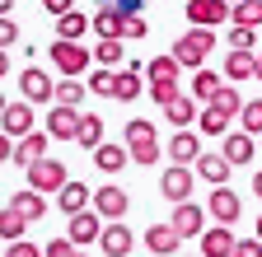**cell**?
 Masks as SVG:
<instances>
[{
    "instance_id": "obj_30",
    "label": "cell",
    "mask_w": 262,
    "mask_h": 257,
    "mask_svg": "<svg viewBox=\"0 0 262 257\" xmlns=\"http://www.w3.org/2000/svg\"><path fill=\"white\" fill-rule=\"evenodd\" d=\"M84 150H98V145H103V117H98V112H84L80 117V136H75Z\"/></svg>"
},
{
    "instance_id": "obj_51",
    "label": "cell",
    "mask_w": 262,
    "mask_h": 257,
    "mask_svg": "<svg viewBox=\"0 0 262 257\" xmlns=\"http://www.w3.org/2000/svg\"><path fill=\"white\" fill-rule=\"evenodd\" d=\"M10 75V56H5V47H0V80Z\"/></svg>"
},
{
    "instance_id": "obj_38",
    "label": "cell",
    "mask_w": 262,
    "mask_h": 257,
    "mask_svg": "<svg viewBox=\"0 0 262 257\" xmlns=\"http://www.w3.org/2000/svg\"><path fill=\"white\" fill-rule=\"evenodd\" d=\"M113 84H117V71H108V66L89 71V94H103V99H113Z\"/></svg>"
},
{
    "instance_id": "obj_16",
    "label": "cell",
    "mask_w": 262,
    "mask_h": 257,
    "mask_svg": "<svg viewBox=\"0 0 262 257\" xmlns=\"http://www.w3.org/2000/svg\"><path fill=\"white\" fill-rule=\"evenodd\" d=\"M178 243H183V234L173 229V224H150L145 229V248L155 257H178Z\"/></svg>"
},
{
    "instance_id": "obj_42",
    "label": "cell",
    "mask_w": 262,
    "mask_h": 257,
    "mask_svg": "<svg viewBox=\"0 0 262 257\" xmlns=\"http://www.w3.org/2000/svg\"><path fill=\"white\" fill-rule=\"evenodd\" d=\"M145 94H150V99L164 108V103H169L173 94H183V89H178V84H169V80H150V84H145Z\"/></svg>"
},
{
    "instance_id": "obj_21",
    "label": "cell",
    "mask_w": 262,
    "mask_h": 257,
    "mask_svg": "<svg viewBox=\"0 0 262 257\" xmlns=\"http://www.w3.org/2000/svg\"><path fill=\"white\" fill-rule=\"evenodd\" d=\"M220 75H225L229 84H244V80H253V75H257V56H253V52H229Z\"/></svg>"
},
{
    "instance_id": "obj_14",
    "label": "cell",
    "mask_w": 262,
    "mask_h": 257,
    "mask_svg": "<svg viewBox=\"0 0 262 257\" xmlns=\"http://www.w3.org/2000/svg\"><path fill=\"white\" fill-rule=\"evenodd\" d=\"M196 159H202V136L196 131H173L169 136V164H196Z\"/></svg>"
},
{
    "instance_id": "obj_25",
    "label": "cell",
    "mask_w": 262,
    "mask_h": 257,
    "mask_svg": "<svg viewBox=\"0 0 262 257\" xmlns=\"http://www.w3.org/2000/svg\"><path fill=\"white\" fill-rule=\"evenodd\" d=\"M220 84H225V75H215V71L202 66V71H192V89H187V94H192L196 103H211L215 94H220Z\"/></svg>"
},
{
    "instance_id": "obj_48",
    "label": "cell",
    "mask_w": 262,
    "mask_h": 257,
    "mask_svg": "<svg viewBox=\"0 0 262 257\" xmlns=\"http://www.w3.org/2000/svg\"><path fill=\"white\" fill-rule=\"evenodd\" d=\"M42 10L56 19V14H71V10H75V0H42Z\"/></svg>"
},
{
    "instance_id": "obj_5",
    "label": "cell",
    "mask_w": 262,
    "mask_h": 257,
    "mask_svg": "<svg viewBox=\"0 0 262 257\" xmlns=\"http://www.w3.org/2000/svg\"><path fill=\"white\" fill-rule=\"evenodd\" d=\"M103 224H108V220L89 206V211L71 215V224H66V239H71L75 248H89V243H98V239H103Z\"/></svg>"
},
{
    "instance_id": "obj_27",
    "label": "cell",
    "mask_w": 262,
    "mask_h": 257,
    "mask_svg": "<svg viewBox=\"0 0 262 257\" xmlns=\"http://www.w3.org/2000/svg\"><path fill=\"white\" fill-rule=\"evenodd\" d=\"M89 14H80V10H71V14H56V38H66V42H80L84 33H89Z\"/></svg>"
},
{
    "instance_id": "obj_19",
    "label": "cell",
    "mask_w": 262,
    "mask_h": 257,
    "mask_svg": "<svg viewBox=\"0 0 262 257\" xmlns=\"http://www.w3.org/2000/svg\"><path fill=\"white\" fill-rule=\"evenodd\" d=\"M89 201H94V192H89L84 182H75V178L56 192V211H66V215H80V211H89Z\"/></svg>"
},
{
    "instance_id": "obj_28",
    "label": "cell",
    "mask_w": 262,
    "mask_h": 257,
    "mask_svg": "<svg viewBox=\"0 0 262 257\" xmlns=\"http://www.w3.org/2000/svg\"><path fill=\"white\" fill-rule=\"evenodd\" d=\"M94 61H98V66H122V61H126V38H98L94 42Z\"/></svg>"
},
{
    "instance_id": "obj_10",
    "label": "cell",
    "mask_w": 262,
    "mask_h": 257,
    "mask_svg": "<svg viewBox=\"0 0 262 257\" xmlns=\"http://www.w3.org/2000/svg\"><path fill=\"white\" fill-rule=\"evenodd\" d=\"M94 211L103 215V220H126V211H131V197L122 187H113V182H103L94 192Z\"/></svg>"
},
{
    "instance_id": "obj_18",
    "label": "cell",
    "mask_w": 262,
    "mask_h": 257,
    "mask_svg": "<svg viewBox=\"0 0 262 257\" xmlns=\"http://www.w3.org/2000/svg\"><path fill=\"white\" fill-rule=\"evenodd\" d=\"M164 117H169L173 131H187V126L196 122V99H192V94H173V99L164 103Z\"/></svg>"
},
{
    "instance_id": "obj_41",
    "label": "cell",
    "mask_w": 262,
    "mask_h": 257,
    "mask_svg": "<svg viewBox=\"0 0 262 257\" xmlns=\"http://www.w3.org/2000/svg\"><path fill=\"white\" fill-rule=\"evenodd\" d=\"M145 141H155V122H145V117L126 122V145H145Z\"/></svg>"
},
{
    "instance_id": "obj_7",
    "label": "cell",
    "mask_w": 262,
    "mask_h": 257,
    "mask_svg": "<svg viewBox=\"0 0 262 257\" xmlns=\"http://www.w3.org/2000/svg\"><path fill=\"white\" fill-rule=\"evenodd\" d=\"M19 94L28 103H47L52 108V94H56V84H52V75L42 71V66H28L24 75H19Z\"/></svg>"
},
{
    "instance_id": "obj_40",
    "label": "cell",
    "mask_w": 262,
    "mask_h": 257,
    "mask_svg": "<svg viewBox=\"0 0 262 257\" xmlns=\"http://www.w3.org/2000/svg\"><path fill=\"white\" fill-rule=\"evenodd\" d=\"M131 150V164H159V159H164V150H159V141H145V145H126Z\"/></svg>"
},
{
    "instance_id": "obj_8",
    "label": "cell",
    "mask_w": 262,
    "mask_h": 257,
    "mask_svg": "<svg viewBox=\"0 0 262 257\" xmlns=\"http://www.w3.org/2000/svg\"><path fill=\"white\" fill-rule=\"evenodd\" d=\"M239 192L234 187H211V197H206V215L215 220V224H234L239 220Z\"/></svg>"
},
{
    "instance_id": "obj_17",
    "label": "cell",
    "mask_w": 262,
    "mask_h": 257,
    "mask_svg": "<svg viewBox=\"0 0 262 257\" xmlns=\"http://www.w3.org/2000/svg\"><path fill=\"white\" fill-rule=\"evenodd\" d=\"M234 234H229V224H211L202 229V257H234Z\"/></svg>"
},
{
    "instance_id": "obj_43",
    "label": "cell",
    "mask_w": 262,
    "mask_h": 257,
    "mask_svg": "<svg viewBox=\"0 0 262 257\" xmlns=\"http://www.w3.org/2000/svg\"><path fill=\"white\" fill-rule=\"evenodd\" d=\"M75 252H80V248H75L71 239H52V243L42 248V257H75Z\"/></svg>"
},
{
    "instance_id": "obj_24",
    "label": "cell",
    "mask_w": 262,
    "mask_h": 257,
    "mask_svg": "<svg viewBox=\"0 0 262 257\" xmlns=\"http://www.w3.org/2000/svg\"><path fill=\"white\" fill-rule=\"evenodd\" d=\"M220 154L229 159V164H253V154H257V141H253L248 131H229Z\"/></svg>"
},
{
    "instance_id": "obj_20",
    "label": "cell",
    "mask_w": 262,
    "mask_h": 257,
    "mask_svg": "<svg viewBox=\"0 0 262 257\" xmlns=\"http://www.w3.org/2000/svg\"><path fill=\"white\" fill-rule=\"evenodd\" d=\"M192 169L202 173V178H206L211 187H229V173H234V164H229L225 154H202V159H196Z\"/></svg>"
},
{
    "instance_id": "obj_4",
    "label": "cell",
    "mask_w": 262,
    "mask_h": 257,
    "mask_svg": "<svg viewBox=\"0 0 262 257\" xmlns=\"http://www.w3.org/2000/svg\"><path fill=\"white\" fill-rule=\"evenodd\" d=\"M192 187H196V169L169 164V169H164V178H159V197L178 206V201H192Z\"/></svg>"
},
{
    "instance_id": "obj_50",
    "label": "cell",
    "mask_w": 262,
    "mask_h": 257,
    "mask_svg": "<svg viewBox=\"0 0 262 257\" xmlns=\"http://www.w3.org/2000/svg\"><path fill=\"white\" fill-rule=\"evenodd\" d=\"M253 197H257V201H262V169H257V173H253Z\"/></svg>"
},
{
    "instance_id": "obj_46",
    "label": "cell",
    "mask_w": 262,
    "mask_h": 257,
    "mask_svg": "<svg viewBox=\"0 0 262 257\" xmlns=\"http://www.w3.org/2000/svg\"><path fill=\"white\" fill-rule=\"evenodd\" d=\"M234 257H262V239L253 234V239H239L234 243Z\"/></svg>"
},
{
    "instance_id": "obj_6",
    "label": "cell",
    "mask_w": 262,
    "mask_h": 257,
    "mask_svg": "<svg viewBox=\"0 0 262 257\" xmlns=\"http://www.w3.org/2000/svg\"><path fill=\"white\" fill-rule=\"evenodd\" d=\"M80 108H66V103H52L47 108V136L52 141H75L80 136Z\"/></svg>"
},
{
    "instance_id": "obj_44",
    "label": "cell",
    "mask_w": 262,
    "mask_h": 257,
    "mask_svg": "<svg viewBox=\"0 0 262 257\" xmlns=\"http://www.w3.org/2000/svg\"><path fill=\"white\" fill-rule=\"evenodd\" d=\"M145 33H150V24H145L141 14H126V33H122V38H131V42H141Z\"/></svg>"
},
{
    "instance_id": "obj_58",
    "label": "cell",
    "mask_w": 262,
    "mask_h": 257,
    "mask_svg": "<svg viewBox=\"0 0 262 257\" xmlns=\"http://www.w3.org/2000/svg\"><path fill=\"white\" fill-rule=\"evenodd\" d=\"M257 38H262V28H257Z\"/></svg>"
},
{
    "instance_id": "obj_45",
    "label": "cell",
    "mask_w": 262,
    "mask_h": 257,
    "mask_svg": "<svg viewBox=\"0 0 262 257\" xmlns=\"http://www.w3.org/2000/svg\"><path fill=\"white\" fill-rule=\"evenodd\" d=\"M14 42H19V24L10 14H0V47H14Z\"/></svg>"
},
{
    "instance_id": "obj_49",
    "label": "cell",
    "mask_w": 262,
    "mask_h": 257,
    "mask_svg": "<svg viewBox=\"0 0 262 257\" xmlns=\"http://www.w3.org/2000/svg\"><path fill=\"white\" fill-rule=\"evenodd\" d=\"M10 159H14V141L0 131V164H10Z\"/></svg>"
},
{
    "instance_id": "obj_1",
    "label": "cell",
    "mask_w": 262,
    "mask_h": 257,
    "mask_svg": "<svg viewBox=\"0 0 262 257\" xmlns=\"http://www.w3.org/2000/svg\"><path fill=\"white\" fill-rule=\"evenodd\" d=\"M173 56H178V66H187V71H202L206 66V56L215 52V28H187V33L169 47Z\"/></svg>"
},
{
    "instance_id": "obj_52",
    "label": "cell",
    "mask_w": 262,
    "mask_h": 257,
    "mask_svg": "<svg viewBox=\"0 0 262 257\" xmlns=\"http://www.w3.org/2000/svg\"><path fill=\"white\" fill-rule=\"evenodd\" d=\"M14 10V0H0V14H10Z\"/></svg>"
},
{
    "instance_id": "obj_47",
    "label": "cell",
    "mask_w": 262,
    "mask_h": 257,
    "mask_svg": "<svg viewBox=\"0 0 262 257\" xmlns=\"http://www.w3.org/2000/svg\"><path fill=\"white\" fill-rule=\"evenodd\" d=\"M5 257H42V248H33V243H5Z\"/></svg>"
},
{
    "instance_id": "obj_29",
    "label": "cell",
    "mask_w": 262,
    "mask_h": 257,
    "mask_svg": "<svg viewBox=\"0 0 262 257\" xmlns=\"http://www.w3.org/2000/svg\"><path fill=\"white\" fill-rule=\"evenodd\" d=\"M145 75H150V80H169V84H178L183 66H178L173 52H169V56H150V61H145Z\"/></svg>"
},
{
    "instance_id": "obj_32",
    "label": "cell",
    "mask_w": 262,
    "mask_h": 257,
    "mask_svg": "<svg viewBox=\"0 0 262 257\" xmlns=\"http://www.w3.org/2000/svg\"><path fill=\"white\" fill-rule=\"evenodd\" d=\"M24 229H28V220H24L14 206L0 211V239H5V243H19V239H24Z\"/></svg>"
},
{
    "instance_id": "obj_35",
    "label": "cell",
    "mask_w": 262,
    "mask_h": 257,
    "mask_svg": "<svg viewBox=\"0 0 262 257\" xmlns=\"http://www.w3.org/2000/svg\"><path fill=\"white\" fill-rule=\"evenodd\" d=\"M229 52H253V47H262V38H257V28H244V24H229Z\"/></svg>"
},
{
    "instance_id": "obj_13",
    "label": "cell",
    "mask_w": 262,
    "mask_h": 257,
    "mask_svg": "<svg viewBox=\"0 0 262 257\" xmlns=\"http://www.w3.org/2000/svg\"><path fill=\"white\" fill-rule=\"evenodd\" d=\"M38 159H47V131H28L24 141H14V169H33Z\"/></svg>"
},
{
    "instance_id": "obj_53",
    "label": "cell",
    "mask_w": 262,
    "mask_h": 257,
    "mask_svg": "<svg viewBox=\"0 0 262 257\" xmlns=\"http://www.w3.org/2000/svg\"><path fill=\"white\" fill-rule=\"evenodd\" d=\"M253 234H257V239H262V215H257V224H253Z\"/></svg>"
},
{
    "instance_id": "obj_9",
    "label": "cell",
    "mask_w": 262,
    "mask_h": 257,
    "mask_svg": "<svg viewBox=\"0 0 262 257\" xmlns=\"http://www.w3.org/2000/svg\"><path fill=\"white\" fill-rule=\"evenodd\" d=\"M229 0H187V19H192V28H215V24H225L229 19Z\"/></svg>"
},
{
    "instance_id": "obj_15",
    "label": "cell",
    "mask_w": 262,
    "mask_h": 257,
    "mask_svg": "<svg viewBox=\"0 0 262 257\" xmlns=\"http://www.w3.org/2000/svg\"><path fill=\"white\" fill-rule=\"evenodd\" d=\"M131 229H126V220H108L103 224V239H98V248H103L108 257H131Z\"/></svg>"
},
{
    "instance_id": "obj_54",
    "label": "cell",
    "mask_w": 262,
    "mask_h": 257,
    "mask_svg": "<svg viewBox=\"0 0 262 257\" xmlns=\"http://www.w3.org/2000/svg\"><path fill=\"white\" fill-rule=\"evenodd\" d=\"M5 108H10V99H5V94H0V112H5Z\"/></svg>"
},
{
    "instance_id": "obj_56",
    "label": "cell",
    "mask_w": 262,
    "mask_h": 257,
    "mask_svg": "<svg viewBox=\"0 0 262 257\" xmlns=\"http://www.w3.org/2000/svg\"><path fill=\"white\" fill-rule=\"evenodd\" d=\"M75 257H89V252H84V248H80V252H75Z\"/></svg>"
},
{
    "instance_id": "obj_31",
    "label": "cell",
    "mask_w": 262,
    "mask_h": 257,
    "mask_svg": "<svg viewBox=\"0 0 262 257\" xmlns=\"http://www.w3.org/2000/svg\"><path fill=\"white\" fill-rule=\"evenodd\" d=\"M141 94H145V84H141V75H136V71H117V84H113V99L131 103V99H141Z\"/></svg>"
},
{
    "instance_id": "obj_34",
    "label": "cell",
    "mask_w": 262,
    "mask_h": 257,
    "mask_svg": "<svg viewBox=\"0 0 262 257\" xmlns=\"http://www.w3.org/2000/svg\"><path fill=\"white\" fill-rule=\"evenodd\" d=\"M202 108H206V103H202ZM211 108H220V112H229V117H239V112H244V94H239L234 84H220V94L211 99Z\"/></svg>"
},
{
    "instance_id": "obj_36",
    "label": "cell",
    "mask_w": 262,
    "mask_h": 257,
    "mask_svg": "<svg viewBox=\"0 0 262 257\" xmlns=\"http://www.w3.org/2000/svg\"><path fill=\"white\" fill-rule=\"evenodd\" d=\"M202 136H229V112H220V108H202Z\"/></svg>"
},
{
    "instance_id": "obj_3",
    "label": "cell",
    "mask_w": 262,
    "mask_h": 257,
    "mask_svg": "<svg viewBox=\"0 0 262 257\" xmlns=\"http://www.w3.org/2000/svg\"><path fill=\"white\" fill-rule=\"evenodd\" d=\"M66 182H71V173H66L61 159H38V164L28 169V187H33V192H42V197H56Z\"/></svg>"
},
{
    "instance_id": "obj_39",
    "label": "cell",
    "mask_w": 262,
    "mask_h": 257,
    "mask_svg": "<svg viewBox=\"0 0 262 257\" xmlns=\"http://www.w3.org/2000/svg\"><path fill=\"white\" fill-rule=\"evenodd\" d=\"M239 131H262V99H248L244 103V112H239Z\"/></svg>"
},
{
    "instance_id": "obj_23",
    "label": "cell",
    "mask_w": 262,
    "mask_h": 257,
    "mask_svg": "<svg viewBox=\"0 0 262 257\" xmlns=\"http://www.w3.org/2000/svg\"><path fill=\"white\" fill-rule=\"evenodd\" d=\"M89 24H94V33H98V38H122V33H126V10L103 5V10L89 19Z\"/></svg>"
},
{
    "instance_id": "obj_2",
    "label": "cell",
    "mask_w": 262,
    "mask_h": 257,
    "mask_svg": "<svg viewBox=\"0 0 262 257\" xmlns=\"http://www.w3.org/2000/svg\"><path fill=\"white\" fill-rule=\"evenodd\" d=\"M89 47H80V42H66V38H52V66L61 71V80H80L84 71H89Z\"/></svg>"
},
{
    "instance_id": "obj_22",
    "label": "cell",
    "mask_w": 262,
    "mask_h": 257,
    "mask_svg": "<svg viewBox=\"0 0 262 257\" xmlns=\"http://www.w3.org/2000/svg\"><path fill=\"white\" fill-rule=\"evenodd\" d=\"M126 164H131V150H126V145H108V141H103V145L94 150V169H98V173H122Z\"/></svg>"
},
{
    "instance_id": "obj_55",
    "label": "cell",
    "mask_w": 262,
    "mask_h": 257,
    "mask_svg": "<svg viewBox=\"0 0 262 257\" xmlns=\"http://www.w3.org/2000/svg\"><path fill=\"white\" fill-rule=\"evenodd\" d=\"M253 80H262V56H257V75H253Z\"/></svg>"
},
{
    "instance_id": "obj_37",
    "label": "cell",
    "mask_w": 262,
    "mask_h": 257,
    "mask_svg": "<svg viewBox=\"0 0 262 257\" xmlns=\"http://www.w3.org/2000/svg\"><path fill=\"white\" fill-rule=\"evenodd\" d=\"M84 94H89V89H84L80 80H61V84H56V94H52V103H66V108H80V103H84Z\"/></svg>"
},
{
    "instance_id": "obj_57",
    "label": "cell",
    "mask_w": 262,
    "mask_h": 257,
    "mask_svg": "<svg viewBox=\"0 0 262 257\" xmlns=\"http://www.w3.org/2000/svg\"><path fill=\"white\" fill-rule=\"evenodd\" d=\"M229 5H239V0H229Z\"/></svg>"
},
{
    "instance_id": "obj_11",
    "label": "cell",
    "mask_w": 262,
    "mask_h": 257,
    "mask_svg": "<svg viewBox=\"0 0 262 257\" xmlns=\"http://www.w3.org/2000/svg\"><path fill=\"white\" fill-rule=\"evenodd\" d=\"M0 131H5L10 141H24V136L33 131V103H28V99L10 103L5 112H0Z\"/></svg>"
},
{
    "instance_id": "obj_12",
    "label": "cell",
    "mask_w": 262,
    "mask_h": 257,
    "mask_svg": "<svg viewBox=\"0 0 262 257\" xmlns=\"http://www.w3.org/2000/svg\"><path fill=\"white\" fill-rule=\"evenodd\" d=\"M173 229L183 234V239H202V229H206V206H192V201H178L173 206Z\"/></svg>"
},
{
    "instance_id": "obj_33",
    "label": "cell",
    "mask_w": 262,
    "mask_h": 257,
    "mask_svg": "<svg viewBox=\"0 0 262 257\" xmlns=\"http://www.w3.org/2000/svg\"><path fill=\"white\" fill-rule=\"evenodd\" d=\"M229 24H244V28H262V0H239L229 10Z\"/></svg>"
},
{
    "instance_id": "obj_26",
    "label": "cell",
    "mask_w": 262,
    "mask_h": 257,
    "mask_svg": "<svg viewBox=\"0 0 262 257\" xmlns=\"http://www.w3.org/2000/svg\"><path fill=\"white\" fill-rule=\"evenodd\" d=\"M10 206H14V211H19V215H24L28 224L47 215V197H42V192H33V187H24V192H14V201H10Z\"/></svg>"
}]
</instances>
